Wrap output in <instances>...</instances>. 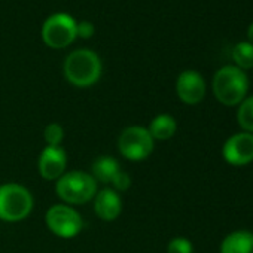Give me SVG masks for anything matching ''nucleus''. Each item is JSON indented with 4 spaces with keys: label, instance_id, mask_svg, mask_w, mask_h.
Here are the masks:
<instances>
[{
    "label": "nucleus",
    "instance_id": "6",
    "mask_svg": "<svg viewBox=\"0 0 253 253\" xmlns=\"http://www.w3.org/2000/svg\"><path fill=\"white\" fill-rule=\"evenodd\" d=\"M45 222L48 229L61 238H73L84 228L82 216L69 204L51 206L45 214Z\"/></svg>",
    "mask_w": 253,
    "mask_h": 253
},
{
    "label": "nucleus",
    "instance_id": "2",
    "mask_svg": "<svg viewBox=\"0 0 253 253\" xmlns=\"http://www.w3.org/2000/svg\"><path fill=\"white\" fill-rule=\"evenodd\" d=\"M101 70V60L91 49H76L70 52L64 61V76L78 88L94 85L100 79Z\"/></svg>",
    "mask_w": 253,
    "mask_h": 253
},
{
    "label": "nucleus",
    "instance_id": "20",
    "mask_svg": "<svg viewBox=\"0 0 253 253\" xmlns=\"http://www.w3.org/2000/svg\"><path fill=\"white\" fill-rule=\"evenodd\" d=\"M95 32V27L91 21H81V23H76V35L79 38H84V39H88L94 35Z\"/></svg>",
    "mask_w": 253,
    "mask_h": 253
},
{
    "label": "nucleus",
    "instance_id": "21",
    "mask_svg": "<svg viewBox=\"0 0 253 253\" xmlns=\"http://www.w3.org/2000/svg\"><path fill=\"white\" fill-rule=\"evenodd\" d=\"M247 42L253 45V23L247 27Z\"/></svg>",
    "mask_w": 253,
    "mask_h": 253
},
{
    "label": "nucleus",
    "instance_id": "8",
    "mask_svg": "<svg viewBox=\"0 0 253 253\" xmlns=\"http://www.w3.org/2000/svg\"><path fill=\"white\" fill-rule=\"evenodd\" d=\"M222 158L232 167L253 163V134L240 131L229 136L222 146Z\"/></svg>",
    "mask_w": 253,
    "mask_h": 253
},
{
    "label": "nucleus",
    "instance_id": "11",
    "mask_svg": "<svg viewBox=\"0 0 253 253\" xmlns=\"http://www.w3.org/2000/svg\"><path fill=\"white\" fill-rule=\"evenodd\" d=\"M94 211L104 222H112L118 219L122 211L121 195L112 188H104L98 191L94 197Z\"/></svg>",
    "mask_w": 253,
    "mask_h": 253
},
{
    "label": "nucleus",
    "instance_id": "17",
    "mask_svg": "<svg viewBox=\"0 0 253 253\" xmlns=\"http://www.w3.org/2000/svg\"><path fill=\"white\" fill-rule=\"evenodd\" d=\"M43 139L46 146H61L64 140V130L58 122H51L45 126Z\"/></svg>",
    "mask_w": 253,
    "mask_h": 253
},
{
    "label": "nucleus",
    "instance_id": "16",
    "mask_svg": "<svg viewBox=\"0 0 253 253\" xmlns=\"http://www.w3.org/2000/svg\"><path fill=\"white\" fill-rule=\"evenodd\" d=\"M237 122L241 131L253 134V95H247L237 109Z\"/></svg>",
    "mask_w": 253,
    "mask_h": 253
},
{
    "label": "nucleus",
    "instance_id": "14",
    "mask_svg": "<svg viewBox=\"0 0 253 253\" xmlns=\"http://www.w3.org/2000/svg\"><path fill=\"white\" fill-rule=\"evenodd\" d=\"M119 171V164L113 157L103 155L92 163L91 176L97 180V183H110L116 173Z\"/></svg>",
    "mask_w": 253,
    "mask_h": 253
},
{
    "label": "nucleus",
    "instance_id": "12",
    "mask_svg": "<svg viewBox=\"0 0 253 253\" xmlns=\"http://www.w3.org/2000/svg\"><path fill=\"white\" fill-rule=\"evenodd\" d=\"M220 253H253V232L237 229L229 232L220 243Z\"/></svg>",
    "mask_w": 253,
    "mask_h": 253
},
{
    "label": "nucleus",
    "instance_id": "7",
    "mask_svg": "<svg viewBox=\"0 0 253 253\" xmlns=\"http://www.w3.org/2000/svg\"><path fill=\"white\" fill-rule=\"evenodd\" d=\"M76 20L69 14L58 12L46 18L42 27L43 42L54 49L69 46L76 39Z\"/></svg>",
    "mask_w": 253,
    "mask_h": 253
},
{
    "label": "nucleus",
    "instance_id": "10",
    "mask_svg": "<svg viewBox=\"0 0 253 253\" xmlns=\"http://www.w3.org/2000/svg\"><path fill=\"white\" fill-rule=\"evenodd\" d=\"M67 167V155L61 146H46L38 160V170L45 180H58Z\"/></svg>",
    "mask_w": 253,
    "mask_h": 253
},
{
    "label": "nucleus",
    "instance_id": "13",
    "mask_svg": "<svg viewBox=\"0 0 253 253\" xmlns=\"http://www.w3.org/2000/svg\"><path fill=\"white\" fill-rule=\"evenodd\" d=\"M148 131L151 133L154 140H170L177 133V121L170 113H160L151 121Z\"/></svg>",
    "mask_w": 253,
    "mask_h": 253
},
{
    "label": "nucleus",
    "instance_id": "19",
    "mask_svg": "<svg viewBox=\"0 0 253 253\" xmlns=\"http://www.w3.org/2000/svg\"><path fill=\"white\" fill-rule=\"evenodd\" d=\"M131 183H133V180H131L130 174L122 171V170H119L116 173V176L113 177V180L110 182L112 189L116 191V192H125V191H128L131 188Z\"/></svg>",
    "mask_w": 253,
    "mask_h": 253
},
{
    "label": "nucleus",
    "instance_id": "18",
    "mask_svg": "<svg viewBox=\"0 0 253 253\" xmlns=\"http://www.w3.org/2000/svg\"><path fill=\"white\" fill-rule=\"evenodd\" d=\"M167 253H194V244L186 237H174L167 244Z\"/></svg>",
    "mask_w": 253,
    "mask_h": 253
},
{
    "label": "nucleus",
    "instance_id": "1",
    "mask_svg": "<svg viewBox=\"0 0 253 253\" xmlns=\"http://www.w3.org/2000/svg\"><path fill=\"white\" fill-rule=\"evenodd\" d=\"M211 88L216 100L220 104L226 107L238 106L249 92L247 73L234 64L223 66L214 73Z\"/></svg>",
    "mask_w": 253,
    "mask_h": 253
},
{
    "label": "nucleus",
    "instance_id": "3",
    "mask_svg": "<svg viewBox=\"0 0 253 253\" xmlns=\"http://www.w3.org/2000/svg\"><path fill=\"white\" fill-rule=\"evenodd\" d=\"M97 180L85 171L73 170L64 173L55 183V192L58 198L66 204H85L94 200L97 191Z\"/></svg>",
    "mask_w": 253,
    "mask_h": 253
},
{
    "label": "nucleus",
    "instance_id": "5",
    "mask_svg": "<svg viewBox=\"0 0 253 253\" xmlns=\"http://www.w3.org/2000/svg\"><path fill=\"white\" fill-rule=\"evenodd\" d=\"M155 149V140L148 128L140 125L126 126L118 137L119 154L130 161H145Z\"/></svg>",
    "mask_w": 253,
    "mask_h": 253
},
{
    "label": "nucleus",
    "instance_id": "4",
    "mask_svg": "<svg viewBox=\"0 0 253 253\" xmlns=\"http://www.w3.org/2000/svg\"><path fill=\"white\" fill-rule=\"evenodd\" d=\"M32 192L20 183H5L0 186V220L21 222L33 210Z\"/></svg>",
    "mask_w": 253,
    "mask_h": 253
},
{
    "label": "nucleus",
    "instance_id": "15",
    "mask_svg": "<svg viewBox=\"0 0 253 253\" xmlns=\"http://www.w3.org/2000/svg\"><path fill=\"white\" fill-rule=\"evenodd\" d=\"M232 60L235 63L234 66H237L244 72L253 69V45L249 43L247 41L238 42L232 48Z\"/></svg>",
    "mask_w": 253,
    "mask_h": 253
},
{
    "label": "nucleus",
    "instance_id": "9",
    "mask_svg": "<svg viewBox=\"0 0 253 253\" xmlns=\"http://www.w3.org/2000/svg\"><path fill=\"white\" fill-rule=\"evenodd\" d=\"M206 81L197 70H183L176 81V92L182 103L195 106L206 97Z\"/></svg>",
    "mask_w": 253,
    "mask_h": 253
}]
</instances>
